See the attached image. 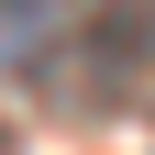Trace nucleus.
Masks as SVG:
<instances>
[{
    "mask_svg": "<svg viewBox=\"0 0 155 155\" xmlns=\"http://www.w3.org/2000/svg\"><path fill=\"white\" fill-rule=\"evenodd\" d=\"M67 22H78V0H0V55H11V67H33Z\"/></svg>",
    "mask_w": 155,
    "mask_h": 155,
    "instance_id": "f257e3e1",
    "label": "nucleus"
}]
</instances>
